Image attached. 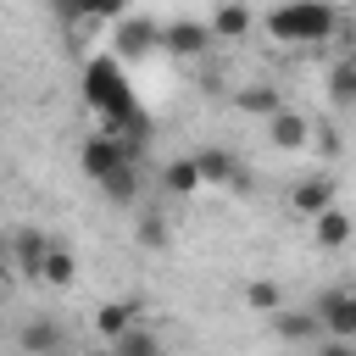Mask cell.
<instances>
[{
	"instance_id": "14",
	"label": "cell",
	"mask_w": 356,
	"mask_h": 356,
	"mask_svg": "<svg viewBox=\"0 0 356 356\" xmlns=\"http://www.w3.org/2000/svg\"><path fill=\"white\" fill-rule=\"evenodd\" d=\"M206 22H211V39H245L256 28V11L250 6H217Z\"/></svg>"
},
{
	"instance_id": "12",
	"label": "cell",
	"mask_w": 356,
	"mask_h": 356,
	"mask_svg": "<svg viewBox=\"0 0 356 356\" xmlns=\"http://www.w3.org/2000/svg\"><path fill=\"white\" fill-rule=\"evenodd\" d=\"M267 323H273V334H278V339H289V345H312V339L323 334V323H317V312H312V306H306V312H289V306H284V312H273Z\"/></svg>"
},
{
	"instance_id": "22",
	"label": "cell",
	"mask_w": 356,
	"mask_h": 356,
	"mask_svg": "<svg viewBox=\"0 0 356 356\" xmlns=\"http://www.w3.org/2000/svg\"><path fill=\"white\" fill-rule=\"evenodd\" d=\"M100 189H106L111 200H134V195H139V167H122V172H117V178H106Z\"/></svg>"
},
{
	"instance_id": "19",
	"label": "cell",
	"mask_w": 356,
	"mask_h": 356,
	"mask_svg": "<svg viewBox=\"0 0 356 356\" xmlns=\"http://www.w3.org/2000/svg\"><path fill=\"white\" fill-rule=\"evenodd\" d=\"M245 306L261 312V317H273V312H284V289H278L273 278H250V284H245Z\"/></svg>"
},
{
	"instance_id": "20",
	"label": "cell",
	"mask_w": 356,
	"mask_h": 356,
	"mask_svg": "<svg viewBox=\"0 0 356 356\" xmlns=\"http://www.w3.org/2000/svg\"><path fill=\"white\" fill-rule=\"evenodd\" d=\"M111 356H167V345H161V339H156V334L139 323L134 334H122V339L111 345Z\"/></svg>"
},
{
	"instance_id": "10",
	"label": "cell",
	"mask_w": 356,
	"mask_h": 356,
	"mask_svg": "<svg viewBox=\"0 0 356 356\" xmlns=\"http://www.w3.org/2000/svg\"><path fill=\"white\" fill-rule=\"evenodd\" d=\"M156 44H161V22H150V17H122L117 22V56H145Z\"/></svg>"
},
{
	"instance_id": "16",
	"label": "cell",
	"mask_w": 356,
	"mask_h": 356,
	"mask_svg": "<svg viewBox=\"0 0 356 356\" xmlns=\"http://www.w3.org/2000/svg\"><path fill=\"white\" fill-rule=\"evenodd\" d=\"M234 106H239V111H250V117H261V122L284 111V100H278V89H273V83H245V89L234 95Z\"/></svg>"
},
{
	"instance_id": "18",
	"label": "cell",
	"mask_w": 356,
	"mask_h": 356,
	"mask_svg": "<svg viewBox=\"0 0 356 356\" xmlns=\"http://www.w3.org/2000/svg\"><path fill=\"white\" fill-rule=\"evenodd\" d=\"M78 278V261H72V250L67 245H50V256H44V278L39 284H50V289H67Z\"/></svg>"
},
{
	"instance_id": "24",
	"label": "cell",
	"mask_w": 356,
	"mask_h": 356,
	"mask_svg": "<svg viewBox=\"0 0 356 356\" xmlns=\"http://www.w3.org/2000/svg\"><path fill=\"white\" fill-rule=\"evenodd\" d=\"M0 284H6V256H0Z\"/></svg>"
},
{
	"instance_id": "21",
	"label": "cell",
	"mask_w": 356,
	"mask_h": 356,
	"mask_svg": "<svg viewBox=\"0 0 356 356\" xmlns=\"http://www.w3.org/2000/svg\"><path fill=\"white\" fill-rule=\"evenodd\" d=\"M328 89H334V100H345V106H356V50L328 72Z\"/></svg>"
},
{
	"instance_id": "7",
	"label": "cell",
	"mask_w": 356,
	"mask_h": 356,
	"mask_svg": "<svg viewBox=\"0 0 356 356\" xmlns=\"http://www.w3.org/2000/svg\"><path fill=\"white\" fill-rule=\"evenodd\" d=\"M50 245H56V239H44L39 228H22V234L11 239V261H17V273L39 284V278H44V256H50Z\"/></svg>"
},
{
	"instance_id": "8",
	"label": "cell",
	"mask_w": 356,
	"mask_h": 356,
	"mask_svg": "<svg viewBox=\"0 0 356 356\" xmlns=\"http://www.w3.org/2000/svg\"><path fill=\"white\" fill-rule=\"evenodd\" d=\"M356 239V217L345 211V206H334V211H323L317 222H312V245L317 250H345Z\"/></svg>"
},
{
	"instance_id": "4",
	"label": "cell",
	"mask_w": 356,
	"mask_h": 356,
	"mask_svg": "<svg viewBox=\"0 0 356 356\" xmlns=\"http://www.w3.org/2000/svg\"><path fill=\"white\" fill-rule=\"evenodd\" d=\"M339 206V195H334V178H323V172H306V178H295V189H289V211L295 217H306V222H317L323 211H334Z\"/></svg>"
},
{
	"instance_id": "11",
	"label": "cell",
	"mask_w": 356,
	"mask_h": 356,
	"mask_svg": "<svg viewBox=\"0 0 356 356\" xmlns=\"http://www.w3.org/2000/svg\"><path fill=\"white\" fill-rule=\"evenodd\" d=\"M195 161H200V178H206V184H217V189H245L239 156H228V150H200Z\"/></svg>"
},
{
	"instance_id": "1",
	"label": "cell",
	"mask_w": 356,
	"mask_h": 356,
	"mask_svg": "<svg viewBox=\"0 0 356 356\" xmlns=\"http://www.w3.org/2000/svg\"><path fill=\"white\" fill-rule=\"evenodd\" d=\"M261 28H267V39H278V44H323V39H334L339 11L323 6V0H295V6L267 11Z\"/></svg>"
},
{
	"instance_id": "5",
	"label": "cell",
	"mask_w": 356,
	"mask_h": 356,
	"mask_svg": "<svg viewBox=\"0 0 356 356\" xmlns=\"http://www.w3.org/2000/svg\"><path fill=\"white\" fill-rule=\"evenodd\" d=\"M17 345H22V356H67V328L56 323V317H28L22 323V334H17Z\"/></svg>"
},
{
	"instance_id": "6",
	"label": "cell",
	"mask_w": 356,
	"mask_h": 356,
	"mask_svg": "<svg viewBox=\"0 0 356 356\" xmlns=\"http://www.w3.org/2000/svg\"><path fill=\"white\" fill-rule=\"evenodd\" d=\"M161 44H167L172 56H206V50H211V22L172 17V22H161Z\"/></svg>"
},
{
	"instance_id": "15",
	"label": "cell",
	"mask_w": 356,
	"mask_h": 356,
	"mask_svg": "<svg viewBox=\"0 0 356 356\" xmlns=\"http://www.w3.org/2000/svg\"><path fill=\"white\" fill-rule=\"evenodd\" d=\"M161 189H167V195H195V189H206V178H200V161H195V156H178V161H167V167H161Z\"/></svg>"
},
{
	"instance_id": "17",
	"label": "cell",
	"mask_w": 356,
	"mask_h": 356,
	"mask_svg": "<svg viewBox=\"0 0 356 356\" xmlns=\"http://www.w3.org/2000/svg\"><path fill=\"white\" fill-rule=\"evenodd\" d=\"M134 245H145V250H167V245H172L167 217H161V211H145V217L134 222Z\"/></svg>"
},
{
	"instance_id": "23",
	"label": "cell",
	"mask_w": 356,
	"mask_h": 356,
	"mask_svg": "<svg viewBox=\"0 0 356 356\" xmlns=\"http://www.w3.org/2000/svg\"><path fill=\"white\" fill-rule=\"evenodd\" d=\"M312 356H356V345H345V339H323V345H312Z\"/></svg>"
},
{
	"instance_id": "9",
	"label": "cell",
	"mask_w": 356,
	"mask_h": 356,
	"mask_svg": "<svg viewBox=\"0 0 356 356\" xmlns=\"http://www.w3.org/2000/svg\"><path fill=\"white\" fill-rule=\"evenodd\" d=\"M134 328H139V306H134V300H100V306H95V334H100V339L117 345V339L134 334Z\"/></svg>"
},
{
	"instance_id": "13",
	"label": "cell",
	"mask_w": 356,
	"mask_h": 356,
	"mask_svg": "<svg viewBox=\"0 0 356 356\" xmlns=\"http://www.w3.org/2000/svg\"><path fill=\"white\" fill-rule=\"evenodd\" d=\"M267 139H273L278 150H300V145L312 139V122H306L300 111H289V106H284L278 117H267Z\"/></svg>"
},
{
	"instance_id": "2",
	"label": "cell",
	"mask_w": 356,
	"mask_h": 356,
	"mask_svg": "<svg viewBox=\"0 0 356 356\" xmlns=\"http://www.w3.org/2000/svg\"><path fill=\"white\" fill-rule=\"evenodd\" d=\"M134 156H139V145L111 139V134H89V139H83V150H78V167H83V178L106 184V178H117L122 167H134Z\"/></svg>"
},
{
	"instance_id": "3",
	"label": "cell",
	"mask_w": 356,
	"mask_h": 356,
	"mask_svg": "<svg viewBox=\"0 0 356 356\" xmlns=\"http://www.w3.org/2000/svg\"><path fill=\"white\" fill-rule=\"evenodd\" d=\"M312 312H317V323H323V334L328 339H356V289L350 284H334V289H323L317 300H312Z\"/></svg>"
}]
</instances>
